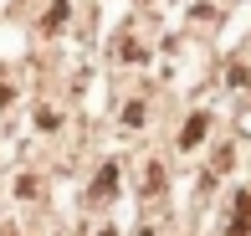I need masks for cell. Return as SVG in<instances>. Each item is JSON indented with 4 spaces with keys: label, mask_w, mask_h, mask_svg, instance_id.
Here are the masks:
<instances>
[{
    "label": "cell",
    "mask_w": 251,
    "mask_h": 236,
    "mask_svg": "<svg viewBox=\"0 0 251 236\" xmlns=\"http://www.w3.org/2000/svg\"><path fill=\"white\" fill-rule=\"evenodd\" d=\"M236 200H241V221H231V231H236V236H251V190H246V195H236Z\"/></svg>",
    "instance_id": "obj_1"
},
{
    "label": "cell",
    "mask_w": 251,
    "mask_h": 236,
    "mask_svg": "<svg viewBox=\"0 0 251 236\" xmlns=\"http://www.w3.org/2000/svg\"><path fill=\"white\" fill-rule=\"evenodd\" d=\"M200 139H205V118L185 123V133H179V144H185V149H190V144H200Z\"/></svg>",
    "instance_id": "obj_2"
}]
</instances>
